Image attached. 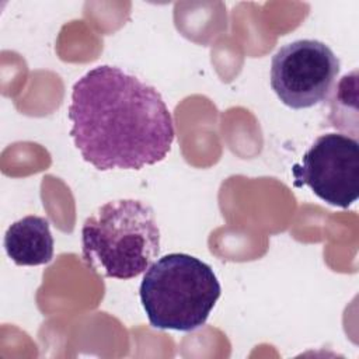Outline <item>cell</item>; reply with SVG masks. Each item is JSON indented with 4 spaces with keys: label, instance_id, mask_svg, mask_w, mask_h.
Listing matches in <instances>:
<instances>
[{
    "label": "cell",
    "instance_id": "6da1fadb",
    "mask_svg": "<svg viewBox=\"0 0 359 359\" xmlns=\"http://www.w3.org/2000/svg\"><path fill=\"white\" fill-rule=\"evenodd\" d=\"M67 116L74 146L100 171L157 164L174 142L161 94L116 66H97L74 83Z\"/></svg>",
    "mask_w": 359,
    "mask_h": 359
},
{
    "label": "cell",
    "instance_id": "5b68a950",
    "mask_svg": "<svg viewBox=\"0 0 359 359\" xmlns=\"http://www.w3.org/2000/svg\"><path fill=\"white\" fill-rule=\"evenodd\" d=\"M292 174L294 185H306L328 205L346 209L359 196V143L342 133L321 135Z\"/></svg>",
    "mask_w": 359,
    "mask_h": 359
},
{
    "label": "cell",
    "instance_id": "7a4b0ae2",
    "mask_svg": "<svg viewBox=\"0 0 359 359\" xmlns=\"http://www.w3.org/2000/svg\"><path fill=\"white\" fill-rule=\"evenodd\" d=\"M81 252L88 268L114 279L143 273L160 252V229L153 209L139 199L101 205L81 227Z\"/></svg>",
    "mask_w": 359,
    "mask_h": 359
},
{
    "label": "cell",
    "instance_id": "277c9868",
    "mask_svg": "<svg viewBox=\"0 0 359 359\" xmlns=\"http://www.w3.org/2000/svg\"><path fill=\"white\" fill-rule=\"evenodd\" d=\"M339 73V59L317 39H297L280 46L271 60L269 83L289 108L304 109L323 102Z\"/></svg>",
    "mask_w": 359,
    "mask_h": 359
},
{
    "label": "cell",
    "instance_id": "3957f363",
    "mask_svg": "<svg viewBox=\"0 0 359 359\" xmlns=\"http://www.w3.org/2000/svg\"><path fill=\"white\" fill-rule=\"evenodd\" d=\"M220 293L212 266L184 252L167 254L153 262L139 287L151 327L185 332L205 325Z\"/></svg>",
    "mask_w": 359,
    "mask_h": 359
},
{
    "label": "cell",
    "instance_id": "8992f818",
    "mask_svg": "<svg viewBox=\"0 0 359 359\" xmlns=\"http://www.w3.org/2000/svg\"><path fill=\"white\" fill-rule=\"evenodd\" d=\"M4 250L15 265L48 264L53 258V237L48 219L28 215L14 222L4 234Z\"/></svg>",
    "mask_w": 359,
    "mask_h": 359
}]
</instances>
